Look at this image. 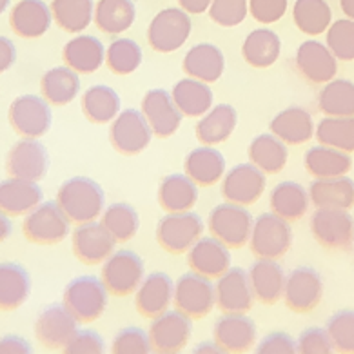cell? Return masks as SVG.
I'll return each mask as SVG.
<instances>
[{
	"label": "cell",
	"mask_w": 354,
	"mask_h": 354,
	"mask_svg": "<svg viewBox=\"0 0 354 354\" xmlns=\"http://www.w3.org/2000/svg\"><path fill=\"white\" fill-rule=\"evenodd\" d=\"M107 292L127 296L135 292L144 280V262L133 251H117L107 258L102 267V278Z\"/></svg>",
	"instance_id": "obj_9"
},
{
	"label": "cell",
	"mask_w": 354,
	"mask_h": 354,
	"mask_svg": "<svg viewBox=\"0 0 354 354\" xmlns=\"http://www.w3.org/2000/svg\"><path fill=\"white\" fill-rule=\"evenodd\" d=\"M280 37L274 31L266 30V28L249 33L242 46L243 60L257 69L271 68L280 57Z\"/></svg>",
	"instance_id": "obj_39"
},
{
	"label": "cell",
	"mask_w": 354,
	"mask_h": 354,
	"mask_svg": "<svg viewBox=\"0 0 354 354\" xmlns=\"http://www.w3.org/2000/svg\"><path fill=\"white\" fill-rule=\"evenodd\" d=\"M173 301L180 313L189 316L191 320H200L216 306L214 286L209 281V278L200 277L196 272L182 274L176 281Z\"/></svg>",
	"instance_id": "obj_10"
},
{
	"label": "cell",
	"mask_w": 354,
	"mask_h": 354,
	"mask_svg": "<svg viewBox=\"0 0 354 354\" xmlns=\"http://www.w3.org/2000/svg\"><path fill=\"white\" fill-rule=\"evenodd\" d=\"M42 204V189L37 182L10 178L0 182V211L8 216H24Z\"/></svg>",
	"instance_id": "obj_27"
},
{
	"label": "cell",
	"mask_w": 354,
	"mask_h": 354,
	"mask_svg": "<svg viewBox=\"0 0 354 354\" xmlns=\"http://www.w3.org/2000/svg\"><path fill=\"white\" fill-rule=\"evenodd\" d=\"M142 113L149 124L153 135L158 138H169L178 131L180 122H182V113L176 107L171 93L165 89H151L146 93L142 100Z\"/></svg>",
	"instance_id": "obj_20"
},
{
	"label": "cell",
	"mask_w": 354,
	"mask_h": 354,
	"mask_svg": "<svg viewBox=\"0 0 354 354\" xmlns=\"http://www.w3.org/2000/svg\"><path fill=\"white\" fill-rule=\"evenodd\" d=\"M287 144L271 135H260L249 146V160L266 175H277L287 164Z\"/></svg>",
	"instance_id": "obj_41"
},
{
	"label": "cell",
	"mask_w": 354,
	"mask_h": 354,
	"mask_svg": "<svg viewBox=\"0 0 354 354\" xmlns=\"http://www.w3.org/2000/svg\"><path fill=\"white\" fill-rule=\"evenodd\" d=\"M266 191V173L254 164H238L225 173L222 182V196L225 202L236 205L257 204Z\"/></svg>",
	"instance_id": "obj_15"
},
{
	"label": "cell",
	"mask_w": 354,
	"mask_h": 354,
	"mask_svg": "<svg viewBox=\"0 0 354 354\" xmlns=\"http://www.w3.org/2000/svg\"><path fill=\"white\" fill-rule=\"evenodd\" d=\"M104 227L111 234L117 243L129 242L136 233H138V213L129 204H111L102 213Z\"/></svg>",
	"instance_id": "obj_48"
},
{
	"label": "cell",
	"mask_w": 354,
	"mask_h": 354,
	"mask_svg": "<svg viewBox=\"0 0 354 354\" xmlns=\"http://www.w3.org/2000/svg\"><path fill=\"white\" fill-rule=\"evenodd\" d=\"M31 353V345L19 336H6L0 339V354H28Z\"/></svg>",
	"instance_id": "obj_58"
},
{
	"label": "cell",
	"mask_w": 354,
	"mask_h": 354,
	"mask_svg": "<svg viewBox=\"0 0 354 354\" xmlns=\"http://www.w3.org/2000/svg\"><path fill=\"white\" fill-rule=\"evenodd\" d=\"M11 234V222L8 218V214H4L0 211V243L8 240Z\"/></svg>",
	"instance_id": "obj_61"
},
{
	"label": "cell",
	"mask_w": 354,
	"mask_h": 354,
	"mask_svg": "<svg viewBox=\"0 0 354 354\" xmlns=\"http://www.w3.org/2000/svg\"><path fill=\"white\" fill-rule=\"evenodd\" d=\"M292 19L301 33L316 37L329 30L333 11L325 0H296Z\"/></svg>",
	"instance_id": "obj_45"
},
{
	"label": "cell",
	"mask_w": 354,
	"mask_h": 354,
	"mask_svg": "<svg viewBox=\"0 0 354 354\" xmlns=\"http://www.w3.org/2000/svg\"><path fill=\"white\" fill-rule=\"evenodd\" d=\"M153 351L149 333L138 327H126L113 339L111 353L115 354H147Z\"/></svg>",
	"instance_id": "obj_53"
},
{
	"label": "cell",
	"mask_w": 354,
	"mask_h": 354,
	"mask_svg": "<svg viewBox=\"0 0 354 354\" xmlns=\"http://www.w3.org/2000/svg\"><path fill=\"white\" fill-rule=\"evenodd\" d=\"M175 298V283L165 272H151L136 289V309L144 318H158Z\"/></svg>",
	"instance_id": "obj_23"
},
{
	"label": "cell",
	"mask_w": 354,
	"mask_h": 354,
	"mask_svg": "<svg viewBox=\"0 0 354 354\" xmlns=\"http://www.w3.org/2000/svg\"><path fill=\"white\" fill-rule=\"evenodd\" d=\"M62 351L68 354H102L106 353V342L97 330H77Z\"/></svg>",
	"instance_id": "obj_55"
},
{
	"label": "cell",
	"mask_w": 354,
	"mask_h": 354,
	"mask_svg": "<svg viewBox=\"0 0 354 354\" xmlns=\"http://www.w3.org/2000/svg\"><path fill=\"white\" fill-rule=\"evenodd\" d=\"M194 353L198 354V353H223L222 349H220L218 345H216V342L214 344H202L198 345L196 349H194Z\"/></svg>",
	"instance_id": "obj_63"
},
{
	"label": "cell",
	"mask_w": 354,
	"mask_h": 354,
	"mask_svg": "<svg viewBox=\"0 0 354 354\" xmlns=\"http://www.w3.org/2000/svg\"><path fill=\"white\" fill-rule=\"evenodd\" d=\"M62 59L66 66L77 73L91 75L98 71V68L106 60V49L97 37L80 35L64 46Z\"/></svg>",
	"instance_id": "obj_31"
},
{
	"label": "cell",
	"mask_w": 354,
	"mask_h": 354,
	"mask_svg": "<svg viewBox=\"0 0 354 354\" xmlns=\"http://www.w3.org/2000/svg\"><path fill=\"white\" fill-rule=\"evenodd\" d=\"M178 2L185 13H189V15H200V13H204L205 10H209V6H211L213 0H178Z\"/></svg>",
	"instance_id": "obj_60"
},
{
	"label": "cell",
	"mask_w": 354,
	"mask_h": 354,
	"mask_svg": "<svg viewBox=\"0 0 354 354\" xmlns=\"http://www.w3.org/2000/svg\"><path fill=\"white\" fill-rule=\"evenodd\" d=\"M249 281H251L254 300L263 306H274L283 296L286 272L277 260L258 258L249 269Z\"/></svg>",
	"instance_id": "obj_25"
},
{
	"label": "cell",
	"mask_w": 354,
	"mask_h": 354,
	"mask_svg": "<svg viewBox=\"0 0 354 354\" xmlns=\"http://www.w3.org/2000/svg\"><path fill=\"white\" fill-rule=\"evenodd\" d=\"M339 8L347 15V19L354 20V0H339Z\"/></svg>",
	"instance_id": "obj_62"
},
{
	"label": "cell",
	"mask_w": 354,
	"mask_h": 354,
	"mask_svg": "<svg viewBox=\"0 0 354 354\" xmlns=\"http://www.w3.org/2000/svg\"><path fill=\"white\" fill-rule=\"evenodd\" d=\"M64 306L78 324L98 320L107 306V289L104 281L95 277L75 278L64 291Z\"/></svg>",
	"instance_id": "obj_2"
},
{
	"label": "cell",
	"mask_w": 354,
	"mask_h": 354,
	"mask_svg": "<svg viewBox=\"0 0 354 354\" xmlns=\"http://www.w3.org/2000/svg\"><path fill=\"white\" fill-rule=\"evenodd\" d=\"M325 330L336 353L354 354V310H339L330 316Z\"/></svg>",
	"instance_id": "obj_50"
},
{
	"label": "cell",
	"mask_w": 354,
	"mask_h": 354,
	"mask_svg": "<svg viewBox=\"0 0 354 354\" xmlns=\"http://www.w3.org/2000/svg\"><path fill=\"white\" fill-rule=\"evenodd\" d=\"M257 327L245 315H225L214 324V342L223 353L240 354L251 351Z\"/></svg>",
	"instance_id": "obj_24"
},
{
	"label": "cell",
	"mask_w": 354,
	"mask_h": 354,
	"mask_svg": "<svg viewBox=\"0 0 354 354\" xmlns=\"http://www.w3.org/2000/svg\"><path fill=\"white\" fill-rule=\"evenodd\" d=\"M310 198L309 191L296 182H281L271 191V213H274L280 218L287 220L289 223L298 222L301 216H306L309 209Z\"/></svg>",
	"instance_id": "obj_35"
},
{
	"label": "cell",
	"mask_w": 354,
	"mask_h": 354,
	"mask_svg": "<svg viewBox=\"0 0 354 354\" xmlns=\"http://www.w3.org/2000/svg\"><path fill=\"white\" fill-rule=\"evenodd\" d=\"M185 75L205 84H214L225 69L223 53L213 44H198L191 48L182 62Z\"/></svg>",
	"instance_id": "obj_32"
},
{
	"label": "cell",
	"mask_w": 354,
	"mask_h": 354,
	"mask_svg": "<svg viewBox=\"0 0 354 354\" xmlns=\"http://www.w3.org/2000/svg\"><path fill=\"white\" fill-rule=\"evenodd\" d=\"M117 242L102 223H80L73 231V254L86 266H98L113 254Z\"/></svg>",
	"instance_id": "obj_21"
},
{
	"label": "cell",
	"mask_w": 354,
	"mask_h": 354,
	"mask_svg": "<svg viewBox=\"0 0 354 354\" xmlns=\"http://www.w3.org/2000/svg\"><path fill=\"white\" fill-rule=\"evenodd\" d=\"M315 136L322 146L354 153V117H325L316 126Z\"/></svg>",
	"instance_id": "obj_47"
},
{
	"label": "cell",
	"mask_w": 354,
	"mask_h": 354,
	"mask_svg": "<svg viewBox=\"0 0 354 354\" xmlns=\"http://www.w3.org/2000/svg\"><path fill=\"white\" fill-rule=\"evenodd\" d=\"M296 351L301 354H330L335 353L327 330L320 327H310L300 335L296 342Z\"/></svg>",
	"instance_id": "obj_54"
},
{
	"label": "cell",
	"mask_w": 354,
	"mask_h": 354,
	"mask_svg": "<svg viewBox=\"0 0 354 354\" xmlns=\"http://www.w3.org/2000/svg\"><path fill=\"white\" fill-rule=\"evenodd\" d=\"M57 204L68 216L69 222L80 225V223L95 222L98 216H102L106 194L95 180L77 176L60 185L57 193Z\"/></svg>",
	"instance_id": "obj_1"
},
{
	"label": "cell",
	"mask_w": 354,
	"mask_h": 354,
	"mask_svg": "<svg viewBox=\"0 0 354 354\" xmlns=\"http://www.w3.org/2000/svg\"><path fill=\"white\" fill-rule=\"evenodd\" d=\"M49 156L46 147L37 138H24L11 147L6 158V171L11 178L39 182L46 176Z\"/></svg>",
	"instance_id": "obj_16"
},
{
	"label": "cell",
	"mask_w": 354,
	"mask_h": 354,
	"mask_svg": "<svg viewBox=\"0 0 354 354\" xmlns=\"http://www.w3.org/2000/svg\"><path fill=\"white\" fill-rule=\"evenodd\" d=\"M51 13L59 28L68 33H80L91 24L93 0H53Z\"/></svg>",
	"instance_id": "obj_46"
},
{
	"label": "cell",
	"mask_w": 354,
	"mask_h": 354,
	"mask_svg": "<svg viewBox=\"0 0 354 354\" xmlns=\"http://www.w3.org/2000/svg\"><path fill=\"white\" fill-rule=\"evenodd\" d=\"M258 354H295L296 342L286 333H271L258 344Z\"/></svg>",
	"instance_id": "obj_57"
},
{
	"label": "cell",
	"mask_w": 354,
	"mask_h": 354,
	"mask_svg": "<svg viewBox=\"0 0 354 354\" xmlns=\"http://www.w3.org/2000/svg\"><path fill=\"white\" fill-rule=\"evenodd\" d=\"M296 69L307 82L315 86H324L336 77L338 71V59L327 44L318 40H307L296 51Z\"/></svg>",
	"instance_id": "obj_18"
},
{
	"label": "cell",
	"mask_w": 354,
	"mask_h": 354,
	"mask_svg": "<svg viewBox=\"0 0 354 354\" xmlns=\"http://www.w3.org/2000/svg\"><path fill=\"white\" fill-rule=\"evenodd\" d=\"M77 324L73 315L66 306H51L40 313L35 324V335L40 344L49 351H62L77 333Z\"/></svg>",
	"instance_id": "obj_19"
},
{
	"label": "cell",
	"mask_w": 354,
	"mask_h": 354,
	"mask_svg": "<svg viewBox=\"0 0 354 354\" xmlns=\"http://www.w3.org/2000/svg\"><path fill=\"white\" fill-rule=\"evenodd\" d=\"M310 204L316 209H345L354 207V182L349 176L336 178H315L309 187Z\"/></svg>",
	"instance_id": "obj_29"
},
{
	"label": "cell",
	"mask_w": 354,
	"mask_h": 354,
	"mask_svg": "<svg viewBox=\"0 0 354 354\" xmlns=\"http://www.w3.org/2000/svg\"><path fill=\"white\" fill-rule=\"evenodd\" d=\"M191 318L184 313L165 310L158 318H153L149 327V339L153 351L158 354H175L184 351L191 338Z\"/></svg>",
	"instance_id": "obj_13"
},
{
	"label": "cell",
	"mask_w": 354,
	"mask_h": 354,
	"mask_svg": "<svg viewBox=\"0 0 354 354\" xmlns=\"http://www.w3.org/2000/svg\"><path fill=\"white\" fill-rule=\"evenodd\" d=\"M135 17L131 0H100L95 10V24L102 33L118 35L131 28Z\"/></svg>",
	"instance_id": "obj_43"
},
{
	"label": "cell",
	"mask_w": 354,
	"mask_h": 354,
	"mask_svg": "<svg viewBox=\"0 0 354 354\" xmlns=\"http://www.w3.org/2000/svg\"><path fill=\"white\" fill-rule=\"evenodd\" d=\"M82 111L93 124H107L120 111V97L109 86H93L82 97Z\"/></svg>",
	"instance_id": "obj_44"
},
{
	"label": "cell",
	"mask_w": 354,
	"mask_h": 354,
	"mask_svg": "<svg viewBox=\"0 0 354 354\" xmlns=\"http://www.w3.org/2000/svg\"><path fill=\"white\" fill-rule=\"evenodd\" d=\"M69 223L57 202H44L28 213L22 233L37 245H57L69 234Z\"/></svg>",
	"instance_id": "obj_7"
},
{
	"label": "cell",
	"mask_w": 354,
	"mask_h": 354,
	"mask_svg": "<svg viewBox=\"0 0 354 354\" xmlns=\"http://www.w3.org/2000/svg\"><path fill=\"white\" fill-rule=\"evenodd\" d=\"M304 165L307 173L315 178H336L349 173L353 167V158L345 151L320 144L307 151Z\"/></svg>",
	"instance_id": "obj_33"
},
{
	"label": "cell",
	"mask_w": 354,
	"mask_h": 354,
	"mask_svg": "<svg viewBox=\"0 0 354 354\" xmlns=\"http://www.w3.org/2000/svg\"><path fill=\"white\" fill-rule=\"evenodd\" d=\"M187 263L191 271L200 277L218 280L223 272L231 269V254H229V248H225L214 236L200 238L189 249Z\"/></svg>",
	"instance_id": "obj_22"
},
{
	"label": "cell",
	"mask_w": 354,
	"mask_h": 354,
	"mask_svg": "<svg viewBox=\"0 0 354 354\" xmlns=\"http://www.w3.org/2000/svg\"><path fill=\"white\" fill-rule=\"evenodd\" d=\"M184 171L196 185L211 187L218 184L225 175V158L213 146H202L187 155Z\"/></svg>",
	"instance_id": "obj_30"
},
{
	"label": "cell",
	"mask_w": 354,
	"mask_h": 354,
	"mask_svg": "<svg viewBox=\"0 0 354 354\" xmlns=\"http://www.w3.org/2000/svg\"><path fill=\"white\" fill-rule=\"evenodd\" d=\"M171 97L184 117H204L213 106V91L196 78H184L173 88Z\"/></svg>",
	"instance_id": "obj_38"
},
{
	"label": "cell",
	"mask_w": 354,
	"mask_h": 354,
	"mask_svg": "<svg viewBox=\"0 0 354 354\" xmlns=\"http://www.w3.org/2000/svg\"><path fill=\"white\" fill-rule=\"evenodd\" d=\"M10 2H11V0H0V13H4L6 8L10 6Z\"/></svg>",
	"instance_id": "obj_64"
},
{
	"label": "cell",
	"mask_w": 354,
	"mask_h": 354,
	"mask_svg": "<svg viewBox=\"0 0 354 354\" xmlns=\"http://www.w3.org/2000/svg\"><path fill=\"white\" fill-rule=\"evenodd\" d=\"M204 233V222L196 213H169L156 225V240L171 254L189 252Z\"/></svg>",
	"instance_id": "obj_6"
},
{
	"label": "cell",
	"mask_w": 354,
	"mask_h": 354,
	"mask_svg": "<svg viewBox=\"0 0 354 354\" xmlns=\"http://www.w3.org/2000/svg\"><path fill=\"white\" fill-rule=\"evenodd\" d=\"M292 245L291 223L280 218L274 213H266L258 216L252 223L249 249L257 258L278 260Z\"/></svg>",
	"instance_id": "obj_4"
},
{
	"label": "cell",
	"mask_w": 354,
	"mask_h": 354,
	"mask_svg": "<svg viewBox=\"0 0 354 354\" xmlns=\"http://www.w3.org/2000/svg\"><path fill=\"white\" fill-rule=\"evenodd\" d=\"M191 28L193 24L184 10L167 8L151 20L147 42L158 53H173L187 42Z\"/></svg>",
	"instance_id": "obj_8"
},
{
	"label": "cell",
	"mask_w": 354,
	"mask_h": 354,
	"mask_svg": "<svg viewBox=\"0 0 354 354\" xmlns=\"http://www.w3.org/2000/svg\"><path fill=\"white\" fill-rule=\"evenodd\" d=\"M198 200V187L187 175L165 176L158 187V204L167 213L191 211Z\"/></svg>",
	"instance_id": "obj_36"
},
{
	"label": "cell",
	"mask_w": 354,
	"mask_h": 354,
	"mask_svg": "<svg viewBox=\"0 0 354 354\" xmlns=\"http://www.w3.org/2000/svg\"><path fill=\"white\" fill-rule=\"evenodd\" d=\"M286 11L287 0H249V13L260 24H274Z\"/></svg>",
	"instance_id": "obj_56"
},
{
	"label": "cell",
	"mask_w": 354,
	"mask_h": 354,
	"mask_svg": "<svg viewBox=\"0 0 354 354\" xmlns=\"http://www.w3.org/2000/svg\"><path fill=\"white\" fill-rule=\"evenodd\" d=\"M149 124H147L144 113L136 109H126L118 113L109 127V140L111 146L126 156L140 155L142 151L149 146L151 142Z\"/></svg>",
	"instance_id": "obj_11"
},
{
	"label": "cell",
	"mask_w": 354,
	"mask_h": 354,
	"mask_svg": "<svg viewBox=\"0 0 354 354\" xmlns=\"http://www.w3.org/2000/svg\"><path fill=\"white\" fill-rule=\"evenodd\" d=\"M252 214L243 205L220 204L211 211L207 227L216 240L229 249H242L248 245L252 231Z\"/></svg>",
	"instance_id": "obj_3"
},
{
	"label": "cell",
	"mask_w": 354,
	"mask_h": 354,
	"mask_svg": "<svg viewBox=\"0 0 354 354\" xmlns=\"http://www.w3.org/2000/svg\"><path fill=\"white\" fill-rule=\"evenodd\" d=\"M31 280L19 263H0V310L19 309L30 296Z\"/></svg>",
	"instance_id": "obj_37"
},
{
	"label": "cell",
	"mask_w": 354,
	"mask_h": 354,
	"mask_svg": "<svg viewBox=\"0 0 354 354\" xmlns=\"http://www.w3.org/2000/svg\"><path fill=\"white\" fill-rule=\"evenodd\" d=\"M269 129L287 146H301L315 136V122L307 109L292 106L278 113Z\"/></svg>",
	"instance_id": "obj_28"
},
{
	"label": "cell",
	"mask_w": 354,
	"mask_h": 354,
	"mask_svg": "<svg viewBox=\"0 0 354 354\" xmlns=\"http://www.w3.org/2000/svg\"><path fill=\"white\" fill-rule=\"evenodd\" d=\"M236 122V109L229 104H218L211 111L205 113V117L200 118V122L196 124V138L204 146L223 144L233 135Z\"/></svg>",
	"instance_id": "obj_34"
},
{
	"label": "cell",
	"mask_w": 354,
	"mask_h": 354,
	"mask_svg": "<svg viewBox=\"0 0 354 354\" xmlns=\"http://www.w3.org/2000/svg\"><path fill=\"white\" fill-rule=\"evenodd\" d=\"M209 17L222 28H234L248 17V0H213Z\"/></svg>",
	"instance_id": "obj_52"
},
{
	"label": "cell",
	"mask_w": 354,
	"mask_h": 354,
	"mask_svg": "<svg viewBox=\"0 0 354 354\" xmlns=\"http://www.w3.org/2000/svg\"><path fill=\"white\" fill-rule=\"evenodd\" d=\"M51 8L44 0H20L10 13L13 33L22 39H39L51 26Z\"/></svg>",
	"instance_id": "obj_26"
},
{
	"label": "cell",
	"mask_w": 354,
	"mask_h": 354,
	"mask_svg": "<svg viewBox=\"0 0 354 354\" xmlns=\"http://www.w3.org/2000/svg\"><path fill=\"white\" fill-rule=\"evenodd\" d=\"M325 42L338 60H354V20L342 19L330 24Z\"/></svg>",
	"instance_id": "obj_51"
},
{
	"label": "cell",
	"mask_w": 354,
	"mask_h": 354,
	"mask_svg": "<svg viewBox=\"0 0 354 354\" xmlns=\"http://www.w3.org/2000/svg\"><path fill=\"white\" fill-rule=\"evenodd\" d=\"M10 124L17 135L24 138H39L51 126V109L44 98L24 95L15 98L10 106Z\"/></svg>",
	"instance_id": "obj_14"
},
{
	"label": "cell",
	"mask_w": 354,
	"mask_h": 354,
	"mask_svg": "<svg viewBox=\"0 0 354 354\" xmlns=\"http://www.w3.org/2000/svg\"><path fill=\"white\" fill-rule=\"evenodd\" d=\"M318 109L325 117H354V82L333 78L318 95Z\"/></svg>",
	"instance_id": "obj_42"
},
{
	"label": "cell",
	"mask_w": 354,
	"mask_h": 354,
	"mask_svg": "<svg viewBox=\"0 0 354 354\" xmlns=\"http://www.w3.org/2000/svg\"><path fill=\"white\" fill-rule=\"evenodd\" d=\"M17 60V49L15 44L6 37H0V75L8 71V69L15 64Z\"/></svg>",
	"instance_id": "obj_59"
},
{
	"label": "cell",
	"mask_w": 354,
	"mask_h": 354,
	"mask_svg": "<svg viewBox=\"0 0 354 354\" xmlns=\"http://www.w3.org/2000/svg\"><path fill=\"white\" fill-rule=\"evenodd\" d=\"M216 295V306L225 315H248L252 309V295L249 272L242 267H233L227 272H223L218 278V283L214 286Z\"/></svg>",
	"instance_id": "obj_17"
},
{
	"label": "cell",
	"mask_w": 354,
	"mask_h": 354,
	"mask_svg": "<svg viewBox=\"0 0 354 354\" xmlns=\"http://www.w3.org/2000/svg\"><path fill=\"white\" fill-rule=\"evenodd\" d=\"M42 97L51 106H66L73 102L80 91L78 73L71 68H53L40 80Z\"/></svg>",
	"instance_id": "obj_40"
},
{
	"label": "cell",
	"mask_w": 354,
	"mask_h": 354,
	"mask_svg": "<svg viewBox=\"0 0 354 354\" xmlns=\"http://www.w3.org/2000/svg\"><path fill=\"white\" fill-rule=\"evenodd\" d=\"M310 233L324 249L347 251L354 243V220L345 209H316L310 216Z\"/></svg>",
	"instance_id": "obj_5"
},
{
	"label": "cell",
	"mask_w": 354,
	"mask_h": 354,
	"mask_svg": "<svg viewBox=\"0 0 354 354\" xmlns=\"http://www.w3.org/2000/svg\"><path fill=\"white\" fill-rule=\"evenodd\" d=\"M324 298V280L313 267H298L286 277L283 300L292 313L306 315L320 306Z\"/></svg>",
	"instance_id": "obj_12"
},
{
	"label": "cell",
	"mask_w": 354,
	"mask_h": 354,
	"mask_svg": "<svg viewBox=\"0 0 354 354\" xmlns=\"http://www.w3.org/2000/svg\"><path fill=\"white\" fill-rule=\"evenodd\" d=\"M106 64L115 75H129L142 64V49L131 39H118L106 51Z\"/></svg>",
	"instance_id": "obj_49"
}]
</instances>
